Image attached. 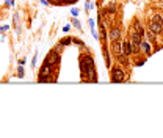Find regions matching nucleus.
Returning a JSON list of instances; mask_svg holds the SVG:
<instances>
[{"mask_svg":"<svg viewBox=\"0 0 163 138\" xmlns=\"http://www.w3.org/2000/svg\"><path fill=\"white\" fill-rule=\"evenodd\" d=\"M122 53H124V55H130V53H132V46H130V43H124V44H122Z\"/></svg>","mask_w":163,"mask_h":138,"instance_id":"39448f33","label":"nucleus"},{"mask_svg":"<svg viewBox=\"0 0 163 138\" xmlns=\"http://www.w3.org/2000/svg\"><path fill=\"white\" fill-rule=\"evenodd\" d=\"M66 44H71V39H67V38H64V39L61 41V46H66Z\"/></svg>","mask_w":163,"mask_h":138,"instance_id":"f8f14e48","label":"nucleus"},{"mask_svg":"<svg viewBox=\"0 0 163 138\" xmlns=\"http://www.w3.org/2000/svg\"><path fill=\"white\" fill-rule=\"evenodd\" d=\"M77 0H61V3H75Z\"/></svg>","mask_w":163,"mask_h":138,"instance_id":"ddd939ff","label":"nucleus"},{"mask_svg":"<svg viewBox=\"0 0 163 138\" xmlns=\"http://www.w3.org/2000/svg\"><path fill=\"white\" fill-rule=\"evenodd\" d=\"M151 32H152V33H160V32H161V24L152 22V24H151Z\"/></svg>","mask_w":163,"mask_h":138,"instance_id":"20e7f679","label":"nucleus"},{"mask_svg":"<svg viewBox=\"0 0 163 138\" xmlns=\"http://www.w3.org/2000/svg\"><path fill=\"white\" fill-rule=\"evenodd\" d=\"M112 80L113 82H121V80H124V72L121 71V69H113V72H112Z\"/></svg>","mask_w":163,"mask_h":138,"instance_id":"f257e3e1","label":"nucleus"},{"mask_svg":"<svg viewBox=\"0 0 163 138\" xmlns=\"http://www.w3.org/2000/svg\"><path fill=\"white\" fill-rule=\"evenodd\" d=\"M135 30H137V33H138V35H144V32H143V29H141V25H140V24L135 25Z\"/></svg>","mask_w":163,"mask_h":138,"instance_id":"1a4fd4ad","label":"nucleus"},{"mask_svg":"<svg viewBox=\"0 0 163 138\" xmlns=\"http://www.w3.org/2000/svg\"><path fill=\"white\" fill-rule=\"evenodd\" d=\"M141 47H143V50H144V52H147V53H149V44H146V43H141Z\"/></svg>","mask_w":163,"mask_h":138,"instance_id":"9b49d317","label":"nucleus"},{"mask_svg":"<svg viewBox=\"0 0 163 138\" xmlns=\"http://www.w3.org/2000/svg\"><path fill=\"white\" fill-rule=\"evenodd\" d=\"M19 77H24V69L19 67Z\"/></svg>","mask_w":163,"mask_h":138,"instance_id":"4468645a","label":"nucleus"},{"mask_svg":"<svg viewBox=\"0 0 163 138\" xmlns=\"http://www.w3.org/2000/svg\"><path fill=\"white\" fill-rule=\"evenodd\" d=\"M154 22H158V24H161V22H163V17H161L160 14H155V16H154Z\"/></svg>","mask_w":163,"mask_h":138,"instance_id":"9d476101","label":"nucleus"},{"mask_svg":"<svg viewBox=\"0 0 163 138\" xmlns=\"http://www.w3.org/2000/svg\"><path fill=\"white\" fill-rule=\"evenodd\" d=\"M57 61H58V57H57V53H55V52H53V53H50L49 57L46 58V64H49V66H53V64H55Z\"/></svg>","mask_w":163,"mask_h":138,"instance_id":"f03ea898","label":"nucleus"},{"mask_svg":"<svg viewBox=\"0 0 163 138\" xmlns=\"http://www.w3.org/2000/svg\"><path fill=\"white\" fill-rule=\"evenodd\" d=\"M119 36H121V30H119V29H113V30L110 32V39H112V41H118Z\"/></svg>","mask_w":163,"mask_h":138,"instance_id":"7ed1b4c3","label":"nucleus"},{"mask_svg":"<svg viewBox=\"0 0 163 138\" xmlns=\"http://www.w3.org/2000/svg\"><path fill=\"white\" fill-rule=\"evenodd\" d=\"M39 82H53V79H52V75H41Z\"/></svg>","mask_w":163,"mask_h":138,"instance_id":"6e6552de","label":"nucleus"},{"mask_svg":"<svg viewBox=\"0 0 163 138\" xmlns=\"http://www.w3.org/2000/svg\"><path fill=\"white\" fill-rule=\"evenodd\" d=\"M121 49H122V46L118 43V41H113V50H115V53H121Z\"/></svg>","mask_w":163,"mask_h":138,"instance_id":"0eeeda50","label":"nucleus"},{"mask_svg":"<svg viewBox=\"0 0 163 138\" xmlns=\"http://www.w3.org/2000/svg\"><path fill=\"white\" fill-rule=\"evenodd\" d=\"M50 67H52V66L46 64L43 69H41V75H50Z\"/></svg>","mask_w":163,"mask_h":138,"instance_id":"423d86ee","label":"nucleus"}]
</instances>
